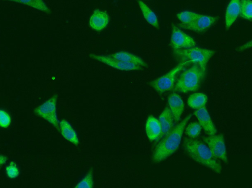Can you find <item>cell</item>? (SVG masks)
I'll list each match as a JSON object with an SVG mask.
<instances>
[{"mask_svg": "<svg viewBox=\"0 0 252 188\" xmlns=\"http://www.w3.org/2000/svg\"><path fill=\"white\" fill-rule=\"evenodd\" d=\"M57 99L58 95L55 94L36 107L34 111L36 115L47 121L59 130V121L56 110Z\"/></svg>", "mask_w": 252, "mask_h": 188, "instance_id": "cell-6", "label": "cell"}, {"mask_svg": "<svg viewBox=\"0 0 252 188\" xmlns=\"http://www.w3.org/2000/svg\"><path fill=\"white\" fill-rule=\"evenodd\" d=\"M90 57L102 62L107 65L120 71H134L140 70L142 66L136 64L127 63L112 58L110 55H103L90 54Z\"/></svg>", "mask_w": 252, "mask_h": 188, "instance_id": "cell-9", "label": "cell"}, {"mask_svg": "<svg viewBox=\"0 0 252 188\" xmlns=\"http://www.w3.org/2000/svg\"><path fill=\"white\" fill-rule=\"evenodd\" d=\"M191 116V114L187 115L157 144L152 157L153 162L158 163L162 161L177 150L184 129Z\"/></svg>", "mask_w": 252, "mask_h": 188, "instance_id": "cell-1", "label": "cell"}, {"mask_svg": "<svg viewBox=\"0 0 252 188\" xmlns=\"http://www.w3.org/2000/svg\"><path fill=\"white\" fill-rule=\"evenodd\" d=\"M7 161V157L5 156L0 155V167L5 163Z\"/></svg>", "mask_w": 252, "mask_h": 188, "instance_id": "cell-28", "label": "cell"}, {"mask_svg": "<svg viewBox=\"0 0 252 188\" xmlns=\"http://www.w3.org/2000/svg\"><path fill=\"white\" fill-rule=\"evenodd\" d=\"M19 3L44 13L50 14L51 11L43 0H5Z\"/></svg>", "mask_w": 252, "mask_h": 188, "instance_id": "cell-21", "label": "cell"}, {"mask_svg": "<svg viewBox=\"0 0 252 188\" xmlns=\"http://www.w3.org/2000/svg\"><path fill=\"white\" fill-rule=\"evenodd\" d=\"M200 14L195 12L185 10L176 14V17L183 24L187 25L193 22Z\"/></svg>", "mask_w": 252, "mask_h": 188, "instance_id": "cell-23", "label": "cell"}, {"mask_svg": "<svg viewBox=\"0 0 252 188\" xmlns=\"http://www.w3.org/2000/svg\"><path fill=\"white\" fill-rule=\"evenodd\" d=\"M170 44L173 50H176L194 47L196 42L192 37L172 25Z\"/></svg>", "mask_w": 252, "mask_h": 188, "instance_id": "cell-8", "label": "cell"}, {"mask_svg": "<svg viewBox=\"0 0 252 188\" xmlns=\"http://www.w3.org/2000/svg\"><path fill=\"white\" fill-rule=\"evenodd\" d=\"M11 123V117L5 111L0 109V127L6 128Z\"/></svg>", "mask_w": 252, "mask_h": 188, "instance_id": "cell-27", "label": "cell"}, {"mask_svg": "<svg viewBox=\"0 0 252 188\" xmlns=\"http://www.w3.org/2000/svg\"><path fill=\"white\" fill-rule=\"evenodd\" d=\"M240 15L245 20H252V2L251 0H240Z\"/></svg>", "mask_w": 252, "mask_h": 188, "instance_id": "cell-22", "label": "cell"}, {"mask_svg": "<svg viewBox=\"0 0 252 188\" xmlns=\"http://www.w3.org/2000/svg\"><path fill=\"white\" fill-rule=\"evenodd\" d=\"M6 173L7 176L10 178H15L19 174V169L14 161H11L6 167Z\"/></svg>", "mask_w": 252, "mask_h": 188, "instance_id": "cell-26", "label": "cell"}, {"mask_svg": "<svg viewBox=\"0 0 252 188\" xmlns=\"http://www.w3.org/2000/svg\"><path fill=\"white\" fill-rule=\"evenodd\" d=\"M214 157L224 162H228L226 148L224 136L222 134H215L203 137Z\"/></svg>", "mask_w": 252, "mask_h": 188, "instance_id": "cell-7", "label": "cell"}, {"mask_svg": "<svg viewBox=\"0 0 252 188\" xmlns=\"http://www.w3.org/2000/svg\"><path fill=\"white\" fill-rule=\"evenodd\" d=\"M145 131L150 140H158L161 134V126L158 119L152 115L149 116L146 121Z\"/></svg>", "mask_w": 252, "mask_h": 188, "instance_id": "cell-15", "label": "cell"}, {"mask_svg": "<svg viewBox=\"0 0 252 188\" xmlns=\"http://www.w3.org/2000/svg\"><path fill=\"white\" fill-rule=\"evenodd\" d=\"M202 127L197 122L189 123L186 128V134L191 138L197 137L200 134Z\"/></svg>", "mask_w": 252, "mask_h": 188, "instance_id": "cell-24", "label": "cell"}, {"mask_svg": "<svg viewBox=\"0 0 252 188\" xmlns=\"http://www.w3.org/2000/svg\"><path fill=\"white\" fill-rule=\"evenodd\" d=\"M158 121L161 126V134L158 139H160L174 127V118L168 107L164 108L161 112Z\"/></svg>", "mask_w": 252, "mask_h": 188, "instance_id": "cell-14", "label": "cell"}, {"mask_svg": "<svg viewBox=\"0 0 252 188\" xmlns=\"http://www.w3.org/2000/svg\"><path fill=\"white\" fill-rule=\"evenodd\" d=\"M59 130L62 135L66 140L75 146L78 145L79 139L77 134L67 120L63 119L59 122Z\"/></svg>", "mask_w": 252, "mask_h": 188, "instance_id": "cell-17", "label": "cell"}, {"mask_svg": "<svg viewBox=\"0 0 252 188\" xmlns=\"http://www.w3.org/2000/svg\"><path fill=\"white\" fill-rule=\"evenodd\" d=\"M206 71L198 64H193L181 73L174 86L173 90L182 93L196 91L205 78Z\"/></svg>", "mask_w": 252, "mask_h": 188, "instance_id": "cell-3", "label": "cell"}, {"mask_svg": "<svg viewBox=\"0 0 252 188\" xmlns=\"http://www.w3.org/2000/svg\"><path fill=\"white\" fill-rule=\"evenodd\" d=\"M218 20L217 17L199 14V16L190 24H180L179 26L185 29L201 32L213 26Z\"/></svg>", "mask_w": 252, "mask_h": 188, "instance_id": "cell-10", "label": "cell"}, {"mask_svg": "<svg viewBox=\"0 0 252 188\" xmlns=\"http://www.w3.org/2000/svg\"><path fill=\"white\" fill-rule=\"evenodd\" d=\"M167 103L174 121L179 122L185 108V104L182 98L177 93L173 92L169 95Z\"/></svg>", "mask_w": 252, "mask_h": 188, "instance_id": "cell-13", "label": "cell"}, {"mask_svg": "<svg viewBox=\"0 0 252 188\" xmlns=\"http://www.w3.org/2000/svg\"><path fill=\"white\" fill-rule=\"evenodd\" d=\"M109 16L105 11L96 9L91 16L89 23L90 27L94 30L100 31L108 25Z\"/></svg>", "mask_w": 252, "mask_h": 188, "instance_id": "cell-12", "label": "cell"}, {"mask_svg": "<svg viewBox=\"0 0 252 188\" xmlns=\"http://www.w3.org/2000/svg\"><path fill=\"white\" fill-rule=\"evenodd\" d=\"M240 0H230L225 13V27L228 29L240 15Z\"/></svg>", "mask_w": 252, "mask_h": 188, "instance_id": "cell-16", "label": "cell"}, {"mask_svg": "<svg viewBox=\"0 0 252 188\" xmlns=\"http://www.w3.org/2000/svg\"><path fill=\"white\" fill-rule=\"evenodd\" d=\"M214 51L199 47L173 50V54L180 61H189L191 63L198 64L206 71L208 61L213 56Z\"/></svg>", "mask_w": 252, "mask_h": 188, "instance_id": "cell-4", "label": "cell"}, {"mask_svg": "<svg viewBox=\"0 0 252 188\" xmlns=\"http://www.w3.org/2000/svg\"><path fill=\"white\" fill-rule=\"evenodd\" d=\"M93 185V169L91 168L75 188H92Z\"/></svg>", "mask_w": 252, "mask_h": 188, "instance_id": "cell-25", "label": "cell"}, {"mask_svg": "<svg viewBox=\"0 0 252 188\" xmlns=\"http://www.w3.org/2000/svg\"><path fill=\"white\" fill-rule=\"evenodd\" d=\"M208 101L207 95L203 92L192 93L189 97L187 103L189 107L193 109H197L205 107Z\"/></svg>", "mask_w": 252, "mask_h": 188, "instance_id": "cell-20", "label": "cell"}, {"mask_svg": "<svg viewBox=\"0 0 252 188\" xmlns=\"http://www.w3.org/2000/svg\"><path fill=\"white\" fill-rule=\"evenodd\" d=\"M110 56L123 62L136 64L142 67L147 66L146 63L141 57L127 52H118L110 55Z\"/></svg>", "mask_w": 252, "mask_h": 188, "instance_id": "cell-18", "label": "cell"}, {"mask_svg": "<svg viewBox=\"0 0 252 188\" xmlns=\"http://www.w3.org/2000/svg\"><path fill=\"white\" fill-rule=\"evenodd\" d=\"M183 147L187 154L194 161L217 174L221 173V164L206 144L194 138H186L184 139Z\"/></svg>", "mask_w": 252, "mask_h": 188, "instance_id": "cell-2", "label": "cell"}, {"mask_svg": "<svg viewBox=\"0 0 252 188\" xmlns=\"http://www.w3.org/2000/svg\"><path fill=\"white\" fill-rule=\"evenodd\" d=\"M193 114L197 118L202 128L208 135L217 134V128L205 107L196 109Z\"/></svg>", "mask_w": 252, "mask_h": 188, "instance_id": "cell-11", "label": "cell"}, {"mask_svg": "<svg viewBox=\"0 0 252 188\" xmlns=\"http://www.w3.org/2000/svg\"><path fill=\"white\" fill-rule=\"evenodd\" d=\"M138 4L145 20L155 28H159V22L157 15L144 2L138 0Z\"/></svg>", "mask_w": 252, "mask_h": 188, "instance_id": "cell-19", "label": "cell"}, {"mask_svg": "<svg viewBox=\"0 0 252 188\" xmlns=\"http://www.w3.org/2000/svg\"><path fill=\"white\" fill-rule=\"evenodd\" d=\"M191 63L189 61H181L179 64L164 75L150 82V86L158 93L162 94L173 88L177 74L184 67Z\"/></svg>", "mask_w": 252, "mask_h": 188, "instance_id": "cell-5", "label": "cell"}]
</instances>
